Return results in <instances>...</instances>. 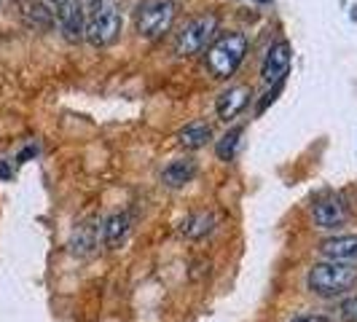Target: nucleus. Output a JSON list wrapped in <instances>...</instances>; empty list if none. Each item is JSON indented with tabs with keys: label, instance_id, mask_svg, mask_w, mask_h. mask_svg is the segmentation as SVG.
<instances>
[{
	"label": "nucleus",
	"instance_id": "nucleus-1",
	"mask_svg": "<svg viewBox=\"0 0 357 322\" xmlns=\"http://www.w3.org/2000/svg\"><path fill=\"white\" fill-rule=\"evenodd\" d=\"M357 285V268L349 263H336V261H322L314 263L306 274V287L320 296V298H336L349 293Z\"/></svg>",
	"mask_w": 357,
	"mask_h": 322
},
{
	"label": "nucleus",
	"instance_id": "nucleus-2",
	"mask_svg": "<svg viewBox=\"0 0 357 322\" xmlns=\"http://www.w3.org/2000/svg\"><path fill=\"white\" fill-rule=\"evenodd\" d=\"M248 54V36L245 33H226L207 49V68L215 78H229L236 72Z\"/></svg>",
	"mask_w": 357,
	"mask_h": 322
},
{
	"label": "nucleus",
	"instance_id": "nucleus-3",
	"mask_svg": "<svg viewBox=\"0 0 357 322\" xmlns=\"http://www.w3.org/2000/svg\"><path fill=\"white\" fill-rule=\"evenodd\" d=\"M215 30H218V17L215 14H197L191 17L178 33V40H175V52L180 56H191V54H199L207 49V43L213 40Z\"/></svg>",
	"mask_w": 357,
	"mask_h": 322
},
{
	"label": "nucleus",
	"instance_id": "nucleus-4",
	"mask_svg": "<svg viewBox=\"0 0 357 322\" xmlns=\"http://www.w3.org/2000/svg\"><path fill=\"white\" fill-rule=\"evenodd\" d=\"M119 33H121V11H119L116 3H107L105 0V6L86 19V33H84V38L89 40L91 46L102 49V46H110L119 38Z\"/></svg>",
	"mask_w": 357,
	"mask_h": 322
},
{
	"label": "nucleus",
	"instance_id": "nucleus-5",
	"mask_svg": "<svg viewBox=\"0 0 357 322\" xmlns=\"http://www.w3.org/2000/svg\"><path fill=\"white\" fill-rule=\"evenodd\" d=\"M175 3L172 0H148L137 11V33L145 38H161L175 22Z\"/></svg>",
	"mask_w": 357,
	"mask_h": 322
},
{
	"label": "nucleus",
	"instance_id": "nucleus-6",
	"mask_svg": "<svg viewBox=\"0 0 357 322\" xmlns=\"http://www.w3.org/2000/svg\"><path fill=\"white\" fill-rule=\"evenodd\" d=\"M290 70V43L287 40H277L271 43V49L266 52V59L261 65V78L266 84H282V78Z\"/></svg>",
	"mask_w": 357,
	"mask_h": 322
},
{
	"label": "nucleus",
	"instance_id": "nucleus-7",
	"mask_svg": "<svg viewBox=\"0 0 357 322\" xmlns=\"http://www.w3.org/2000/svg\"><path fill=\"white\" fill-rule=\"evenodd\" d=\"M320 255L325 261H336V263L357 261V233H341V236L325 239L320 245Z\"/></svg>",
	"mask_w": 357,
	"mask_h": 322
},
{
	"label": "nucleus",
	"instance_id": "nucleus-8",
	"mask_svg": "<svg viewBox=\"0 0 357 322\" xmlns=\"http://www.w3.org/2000/svg\"><path fill=\"white\" fill-rule=\"evenodd\" d=\"M312 213H314V223L320 229H339V226L347 223V217H349V210H347V204L339 197L320 199Z\"/></svg>",
	"mask_w": 357,
	"mask_h": 322
},
{
	"label": "nucleus",
	"instance_id": "nucleus-9",
	"mask_svg": "<svg viewBox=\"0 0 357 322\" xmlns=\"http://www.w3.org/2000/svg\"><path fill=\"white\" fill-rule=\"evenodd\" d=\"M250 89L248 86H229L226 91H220V97H218V102H215V110H218V116L223 118V121H231L236 118L245 105L250 102Z\"/></svg>",
	"mask_w": 357,
	"mask_h": 322
},
{
	"label": "nucleus",
	"instance_id": "nucleus-10",
	"mask_svg": "<svg viewBox=\"0 0 357 322\" xmlns=\"http://www.w3.org/2000/svg\"><path fill=\"white\" fill-rule=\"evenodd\" d=\"M56 17H59V30H62L65 40H70V43L84 40V33H86V14L78 8L75 0H70Z\"/></svg>",
	"mask_w": 357,
	"mask_h": 322
},
{
	"label": "nucleus",
	"instance_id": "nucleus-11",
	"mask_svg": "<svg viewBox=\"0 0 357 322\" xmlns=\"http://www.w3.org/2000/svg\"><path fill=\"white\" fill-rule=\"evenodd\" d=\"M129 229H132V217L126 213H113L102 220V245L107 250H119L129 236Z\"/></svg>",
	"mask_w": 357,
	"mask_h": 322
},
{
	"label": "nucleus",
	"instance_id": "nucleus-12",
	"mask_svg": "<svg viewBox=\"0 0 357 322\" xmlns=\"http://www.w3.org/2000/svg\"><path fill=\"white\" fill-rule=\"evenodd\" d=\"M197 161L194 159H172L167 167H164V172H161V180H164V185H169V188H183L185 183H191V180L197 178Z\"/></svg>",
	"mask_w": 357,
	"mask_h": 322
},
{
	"label": "nucleus",
	"instance_id": "nucleus-13",
	"mask_svg": "<svg viewBox=\"0 0 357 322\" xmlns=\"http://www.w3.org/2000/svg\"><path fill=\"white\" fill-rule=\"evenodd\" d=\"M215 213H207V210H199V213L185 215V220L180 223V233L185 239H204L207 233L215 231Z\"/></svg>",
	"mask_w": 357,
	"mask_h": 322
},
{
	"label": "nucleus",
	"instance_id": "nucleus-14",
	"mask_svg": "<svg viewBox=\"0 0 357 322\" xmlns=\"http://www.w3.org/2000/svg\"><path fill=\"white\" fill-rule=\"evenodd\" d=\"M100 245V229L94 223H78L70 239V250L81 258H89Z\"/></svg>",
	"mask_w": 357,
	"mask_h": 322
},
{
	"label": "nucleus",
	"instance_id": "nucleus-15",
	"mask_svg": "<svg viewBox=\"0 0 357 322\" xmlns=\"http://www.w3.org/2000/svg\"><path fill=\"white\" fill-rule=\"evenodd\" d=\"M213 137V129L207 121H191V124H185V129H180L178 140L183 148H188V151H197L202 145H207V140Z\"/></svg>",
	"mask_w": 357,
	"mask_h": 322
},
{
	"label": "nucleus",
	"instance_id": "nucleus-16",
	"mask_svg": "<svg viewBox=\"0 0 357 322\" xmlns=\"http://www.w3.org/2000/svg\"><path fill=\"white\" fill-rule=\"evenodd\" d=\"M24 19H27L30 27L49 30L54 22H56V11L49 8L43 0H36V3H27V6H24Z\"/></svg>",
	"mask_w": 357,
	"mask_h": 322
},
{
	"label": "nucleus",
	"instance_id": "nucleus-17",
	"mask_svg": "<svg viewBox=\"0 0 357 322\" xmlns=\"http://www.w3.org/2000/svg\"><path fill=\"white\" fill-rule=\"evenodd\" d=\"M242 126H234V129H229L220 140H218V145H215V153H218V159L223 161H231L234 156H236V148H239V137H242Z\"/></svg>",
	"mask_w": 357,
	"mask_h": 322
},
{
	"label": "nucleus",
	"instance_id": "nucleus-18",
	"mask_svg": "<svg viewBox=\"0 0 357 322\" xmlns=\"http://www.w3.org/2000/svg\"><path fill=\"white\" fill-rule=\"evenodd\" d=\"M339 320L341 322H357V296L347 298V301L339 306Z\"/></svg>",
	"mask_w": 357,
	"mask_h": 322
},
{
	"label": "nucleus",
	"instance_id": "nucleus-19",
	"mask_svg": "<svg viewBox=\"0 0 357 322\" xmlns=\"http://www.w3.org/2000/svg\"><path fill=\"white\" fill-rule=\"evenodd\" d=\"M75 3H78V8L86 14V19H89L94 11H100V8L105 6V0H75Z\"/></svg>",
	"mask_w": 357,
	"mask_h": 322
},
{
	"label": "nucleus",
	"instance_id": "nucleus-20",
	"mask_svg": "<svg viewBox=\"0 0 357 322\" xmlns=\"http://www.w3.org/2000/svg\"><path fill=\"white\" fill-rule=\"evenodd\" d=\"M290 322H331L325 314H296Z\"/></svg>",
	"mask_w": 357,
	"mask_h": 322
},
{
	"label": "nucleus",
	"instance_id": "nucleus-21",
	"mask_svg": "<svg viewBox=\"0 0 357 322\" xmlns=\"http://www.w3.org/2000/svg\"><path fill=\"white\" fill-rule=\"evenodd\" d=\"M43 3H46V6H49V8H54V11H56V14H59V11H62V8H65V6H68V3H70V0H43Z\"/></svg>",
	"mask_w": 357,
	"mask_h": 322
},
{
	"label": "nucleus",
	"instance_id": "nucleus-22",
	"mask_svg": "<svg viewBox=\"0 0 357 322\" xmlns=\"http://www.w3.org/2000/svg\"><path fill=\"white\" fill-rule=\"evenodd\" d=\"M258 3H268V0H258Z\"/></svg>",
	"mask_w": 357,
	"mask_h": 322
}]
</instances>
